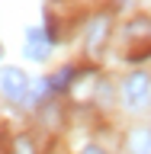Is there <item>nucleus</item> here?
<instances>
[{
  "instance_id": "nucleus-1",
  "label": "nucleus",
  "mask_w": 151,
  "mask_h": 154,
  "mask_svg": "<svg viewBox=\"0 0 151 154\" xmlns=\"http://www.w3.org/2000/svg\"><path fill=\"white\" fill-rule=\"evenodd\" d=\"M0 90L10 96V100H23L29 90V77L19 71V67H7L3 74H0Z\"/></svg>"
},
{
  "instance_id": "nucleus-2",
  "label": "nucleus",
  "mask_w": 151,
  "mask_h": 154,
  "mask_svg": "<svg viewBox=\"0 0 151 154\" xmlns=\"http://www.w3.org/2000/svg\"><path fill=\"white\" fill-rule=\"evenodd\" d=\"M148 90H151V80L145 74H132V77H125V100L132 106L145 103L148 100Z\"/></svg>"
},
{
  "instance_id": "nucleus-3",
  "label": "nucleus",
  "mask_w": 151,
  "mask_h": 154,
  "mask_svg": "<svg viewBox=\"0 0 151 154\" xmlns=\"http://www.w3.org/2000/svg\"><path fill=\"white\" fill-rule=\"evenodd\" d=\"M48 42H52V38L42 35V29H29V32H26V55L36 58V61L48 58Z\"/></svg>"
},
{
  "instance_id": "nucleus-4",
  "label": "nucleus",
  "mask_w": 151,
  "mask_h": 154,
  "mask_svg": "<svg viewBox=\"0 0 151 154\" xmlns=\"http://www.w3.org/2000/svg\"><path fill=\"white\" fill-rule=\"evenodd\" d=\"M106 26H109V19H106V16H96L93 23H90V29H87V48H90V51H96V48L103 45Z\"/></svg>"
},
{
  "instance_id": "nucleus-5",
  "label": "nucleus",
  "mask_w": 151,
  "mask_h": 154,
  "mask_svg": "<svg viewBox=\"0 0 151 154\" xmlns=\"http://www.w3.org/2000/svg\"><path fill=\"white\" fill-rule=\"evenodd\" d=\"M132 151L135 154H151V132L148 128H138L132 135Z\"/></svg>"
},
{
  "instance_id": "nucleus-6",
  "label": "nucleus",
  "mask_w": 151,
  "mask_h": 154,
  "mask_svg": "<svg viewBox=\"0 0 151 154\" xmlns=\"http://www.w3.org/2000/svg\"><path fill=\"white\" fill-rule=\"evenodd\" d=\"M71 77H74V67H61L55 77H48V87H52V90H64V87L71 84Z\"/></svg>"
},
{
  "instance_id": "nucleus-7",
  "label": "nucleus",
  "mask_w": 151,
  "mask_h": 154,
  "mask_svg": "<svg viewBox=\"0 0 151 154\" xmlns=\"http://www.w3.org/2000/svg\"><path fill=\"white\" fill-rule=\"evenodd\" d=\"M129 35H151V19L148 16H135L132 23H129Z\"/></svg>"
},
{
  "instance_id": "nucleus-8",
  "label": "nucleus",
  "mask_w": 151,
  "mask_h": 154,
  "mask_svg": "<svg viewBox=\"0 0 151 154\" xmlns=\"http://www.w3.org/2000/svg\"><path fill=\"white\" fill-rule=\"evenodd\" d=\"M16 154H32V141H29L26 135H19V138H16Z\"/></svg>"
},
{
  "instance_id": "nucleus-9",
  "label": "nucleus",
  "mask_w": 151,
  "mask_h": 154,
  "mask_svg": "<svg viewBox=\"0 0 151 154\" xmlns=\"http://www.w3.org/2000/svg\"><path fill=\"white\" fill-rule=\"evenodd\" d=\"M80 154H106V151H103V148H96V144H87Z\"/></svg>"
}]
</instances>
